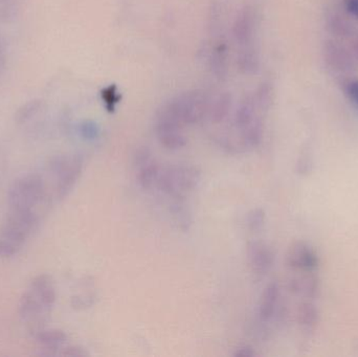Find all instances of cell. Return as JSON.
<instances>
[{
    "mask_svg": "<svg viewBox=\"0 0 358 357\" xmlns=\"http://www.w3.org/2000/svg\"><path fill=\"white\" fill-rule=\"evenodd\" d=\"M6 48H4L3 43H2L1 39H0V73H1L2 69L4 68V65H6Z\"/></svg>",
    "mask_w": 358,
    "mask_h": 357,
    "instance_id": "obj_29",
    "label": "cell"
},
{
    "mask_svg": "<svg viewBox=\"0 0 358 357\" xmlns=\"http://www.w3.org/2000/svg\"><path fill=\"white\" fill-rule=\"evenodd\" d=\"M35 337L48 349H57L66 341V335L58 329H41L35 333Z\"/></svg>",
    "mask_w": 358,
    "mask_h": 357,
    "instance_id": "obj_17",
    "label": "cell"
},
{
    "mask_svg": "<svg viewBox=\"0 0 358 357\" xmlns=\"http://www.w3.org/2000/svg\"><path fill=\"white\" fill-rule=\"evenodd\" d=\"M136 180L145 190L153 188L157 184L161 167L157 163L155 155L148 148H141L134 156Z\"/></svg>",
    "mask_w": 358,
    "mask_h": 357,
    "instance_id": "obj_10",
    "label": "cell"
},
{
    "mask_svg": "<svg viewBox=\"0 0 358 357\" xmlns=\"http://www.w3.org/2000/svg\"><path fill=\"white\" fill-rule=\"evenodd\" d=\"M80 133L86 140H94L98 136L99 128L96 127V124L86 122V123L82 124L81 127H80Z\"/></svg>",
    "mask_w": 358,
    "mask_h": 357,
    "instance_id": "obj_22",
    "label": "cell"
},
{
    "mask_svg": "<svg viewBox=\"0 0 358 357\" xmlns=\"http://www.w3.org/2000/svg\"><path fill=\"white\" fill-rule=\"evenodd\" d=\"M248 260L255 272L258 275H265L271 268L275 261V255L268 245L260 241L248 245Z\"/></svg>",
    "mask_w": 358,
    "mask_h": 357,
    "instance_id": "obj_13",
    "label": "cell"
},
{
    "mask_svg": "<svg viewBox=\"0 0 358 357\" xmlns=\"http://www.w3.org/2000/svg\"><path fill=\"white\" fill-rule=\"evenodd\" d=\"M345 92L349 100L358 107V80H351L344 84Z\"/></svg>",
    "mask_w": 358,
    "mask_h": 357,
    "instance_id": "obj_21",
    "label": "cell"
},
{
    "mask_svg": "<svg viewBox=\"0 0 358 357\" xmlns=\"http://www.w3.org/2000/svg\"><path fill=\"white\" fill-rule=\"evenodd\" d=\"M210 67L217 78H225L229 71V46L223 39H217L210 54Z\"/></svg>",
    "mask_w": 358,
    "mask_h": 357,
    "instance_id": "obj_14",
    "label": "cell"
},
{
    "mask_svg": "<svg viewBox=\"0 0 358 357\" xmlns=\"http://www.w3.org/2000/svg\"><path fill=\"white\" fill-rule=\"evenodd\" d=\"M155 129L157 140L166 149L178 150L187 145L185 126L165 105H163L157 111Z\"/></svg>",
    "mask_w": 358,
    "mask_h": 357,
    "instance_id": "obj_9",
    "label": "cell"
},
{
    "mask_svg": "<svg viewBox=\"0 0 358 357\" xmlns=\"http://www.w3.org/2000/svg\"><path fill=\"white\" fill-rule=\"evenodd\" d=\"M273 101V90L262 84L256 92L243 99L236 109L231 121L234 138L229 149H254L262 142L264 117Z\"/></svg>",
    "mask_w": 358,
    "mask_h": 357,
    "instance_id": "obj_1",
    "label": "cell"
},
{
    "mask_svg": "<svg viewBox=\"0 0 358 357\" xmlns=\"http://www.w3.org/2000/svg\"><path fill=\"white\" fill-rule=\"evenodd\" d=\"M344 3L349 14L358 19V0H344Z\"/></svg>",
    "mask_w": 358,
    "mask_h": 357,
    "instance_id": "obj_26",
    "label": "cell"
},
{
    "mask_svg": "<svg viewBox=\"0 0 358 357\" xmlns=\"http://www.w3.org/2000/svg\"><path fill=\"white\" fill-rule=\"evenodd\" d=\"M83 169V159L79 154L57 155L50 159L48 170L52 178L57 198L67 196L75 186Z\"/></svg>",
    "mask_w": 358,
    "mask_h": 357,
    "instance_id": "obj_8",
    "label": "cell"
},
{
    "mask_svg": "<svg viewBox=\"0 0 358 357\" xmlns=\"http://www.w3.org/2000/svg\"><path fill=\"white\" fill-rule=\"evenodd\" d=\"M45 196V187L41 176L29 174L13 182L8 193V205L10 210L36 211Z\"/></svg>",
    "mask_w": 358,
    "mask_h": 357,
    "instance_id": "obj_6",
    "label": "cell"
},
{
    "mask_svg": "<svg viewBox=\"0 0 358 357\" xmlns=\"http://www.w3.org/2000/svg\"><path fill=\"white\" fill-rule=\"evenodd\" d=\"M56 303V287L48 275H40L31 281L21 297L19 314L35 335L44 328Z\"/></svg>",
    "mask_w": 358,
    "mask_h": 357,
    "instance_id": "obj_2",
    "label": "cell"
},
{
    "mask_svg": "<svg viewBox=\"0 0 358 357\" xmlns=\"http://www.w3.org/2000/svg\"><path fill=\"white\" fill-rule=\"evenodd\" d=\"M352 54L355 60L358 61V36L352 39Z\"/></svg>",
    "mask_w": 358,
    "mask_h": 357,
    "instance_id": "obj_30",
    "label": "cell"
},
{
    "mask_svg": "<svg viewBox=\"0 0 358 357\" xmlns=\"http://www.w3.org/2000/svg\"><path fill=\"white\" fill-rule=\"evenodd\" d=\"M36 211L8 209V215L0 228V257L16 255L37 224Z\"/></svg>",
    "mask_w": 358,
    "mask_h": 357,
    "instance_id": "obj_4",
    "label": "cell"
},
{
    "mask_svg": "<svg viewBox=\"0 0 358 357\" xmlns=\"http://www.w3.org/2000/svg\"><path fill=\"white\" fill-rule=\"evenodd\" d=\"M85 352L78 347H69L64 349V351L61 354V356H85Z\"/></svg>",
    "mask_w": 358,
    "mask_h": 357,
    "instance_id": "obj_27",
    "label": "cell"
},
{
    "mask_svg": "<svg viewBox=\"0 0 358 357\" xmlns=\"http://www.w3.org/2000/svg\"><path fill=\"white\" fill-rule=\"evenodd\" d=\"M292 291L298 293H302L307 298H315L319 291V280L317 277L308 276L303 277L302 279H298L292 282Z\"/></svg>",
    "mask_w": 358,
    "mask_h": 357,
    "instance_id": "obj_18",
    "label": "cell"
},
{
    "mask_svg": "<svg viewBox=\"0 0 358 357\" xmlns=\"http://www.w3.org/2000/svg\"><path fill=\"white\" fill-rule=\"evenodd\" d=\"M200 174L196 168L187 165H173L161 168L155 187L174 198H182L197 187Z\"/></svg>",
    "mask_w": 358,
    "mask_h": 357,
    "instance_id": "obj_7",
    "label": "cell"
},
{
    "mask_svg": "<svg viewBox=\"0 0 358 357\" xmlns=\"http://www.w3.org/2000/svg\"><path fill=\"white\" fill-rule=\"evenodd\" d=\"M264 224V213L261 210H256L252 212V215L250 217V224L252 226V228H259Z\"/></svg>",
    "mask_w": 358,
    "mask_h": 357,
    "instance_id": "obj_25",
    "label": "cell"
},
{
    "mask_svg": "<svg viewBox=\"0 0 358 357\" xmlns=\"http://www.w3.org/2000/svg\"><path fill=\"white\" fill-rule=\"evenodd\" d=\"M317 316H319V312H317L315 306L310 302L303 303L299 307V322L302 326L307 327V328L315 326L317 322Z\"/></svg>",
    "mask_w": 358,
    "mask_h": 357,
    "instance_id": "obj_20",
    "label": "cell"
},
{
    "mask_svg": "<svg viewBox=\"0 0 358 357\" xmlns=\"http://www.w3.org/2000/svg\"><path fill=\"white\" fill-rule=\"evenodd\" d=\"M257 29L258 23L254 8L248 6L240 8L234 21L233 36L237 52V65L244 75H255L260 68Z\"/></svg>",
    "mask_w": 358,
    "mask_h": 357,
    "instance_id": "obj_3",
    "label": "cell"
},
{
    "mask_svg": "<svg viewBox=\"0 0 358 357\" xmlns=\"http://www.w3.org/2000/svg\"><path fill=\"white\" fill-rule=\"evenodd\" d=\"M311 167H313V161H311V157L309 156V153L301 156L298 163L300 174H308L311 171Z\"/></svg>",
    "mask_w": 358,
    "mask_h": 357,
    "instance_id": "obj_24",
    "label": "cell"
},
{
    "mask_svg": "<svg viewBox=\"0 0 358 357\" xmlns=\"http://www.w3.org/2000/svg\"><path fill=\"white\" fill-rule=\"evenodd\" d=\"M113 87L107 88L104 92H103V100H105V103H106V107L109 109V111L115 110V105L119 102V96H117V92H113Z\"/></svg>",
    "mask_w": 358,
    "mask_h": 357,
    "instance_id": "obj_23",
    "label": "cell"
},
{
    "mask_svg": "<svg viewBox=\"0 0 358 357\" xmlns=\"http://www.w3.org/2000/svg\"><path fill=\"white\" fill-rule=\"evenodd\" d=\"M12 0H0V16L8 17L10 12Z\"/></svg>",
    "mask_w": 358,
    "mask_h": 357,
    "instance_id": "obj_28",
    "label": "cell"
},
{
    "mask_svg": "<svg viewBox=\"0 0 358 357\" xmlns=\"http://www.w3.org/2000/svg\"><path fill=\"white\" fill-rule=\"evenodd\" d=\"M231 108V96L227 94H219L210 100V110L208 119L213 124H219L227 119Z\"/></svg>",
    "mask_w": 358,
    "mask_h": 357,
    "instance_id": "obj_16",
    "label": "cell"
},
{
    "mask_svg": "<svg viewBox=\"0 0 358 357\" xmlns=\"http://www.w3.org/2000/svg\"><path fill=\"white\" fill-rule=\"evenodd\" d=\"M327 29L336 37H348L353 34L352 25L338 15H331L328 17Z\"/></svg>",
    "mask_w": 358,
    "mask_h": 357,
    "instance_id": "obj_19",
    "label": "cell"
},
{
    "mask_svg": "<svg viewBox=\"0 0 358 357\" xmlns=\"http://www.w3.org/2000/svg\"><path fill=\"white\" fill-rule=\"evenodd\" d=\"M280 289L277 283H271L263 291L259 304V318L261 322H268L273 319L279 301Z\"/></svg>",
    "mask_w": 358,
    "mask_h": 357,
    "instance_id": "obj_15",
    "label": "cell"
},
{
    "mask_svg": "<svg viewBox=\"0 0 358 357\" xmlns=\"http://www.w3.org/2000/svg\"><path fill=\"white\" fill-rule=\"evenodd\" d=\"M288 266L294 270L311 272L319 266V257L310 245L296 242L289 247L286 258Z\"/></svg>",
    "mask_w": 358,
    "mask_h": 357,
    "instance_id": "obj_12",
    "label": "cell"
},
{
    "mask_svg": "<svg viewBox=\"0 0 358 357\" xmlns=\"http://www.w3.org/2000/svg\"><path fill=\"white\" fill-rule=\"evenodd\" d=\"M210 100L203 90H189L178 94L165 105L187 127L208 119Z\"/></svg>",
    "mask_w": 358,
    "mask_h": 357,
    "instance_id": "obj_5",
    "label": "cell"
},
{
    "mask_svg": "<svg viewBox=\"0 0 358 357\" xmlns=\"http://www.w3.org/2000/svg\"><path fill=\"white\" fill-rule=\"evenodd\" d=\"M324 58L327 64L340 73H352L357 69L353 54L338 42L328 40L323 48Z\"/></svg>",
    "mask_w": 358,
    "mask_h": 357,
    "instance_id": "obj_11",
    "label": "cell"
}]
</instances>
